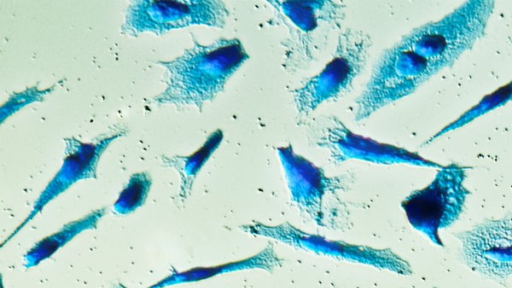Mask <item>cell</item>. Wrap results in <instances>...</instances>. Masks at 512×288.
I'll use <instances>...</instances> for the list:
<instances>
[{
  "label": "cell",
  "instance_id": "6da1fadb",
  "mask_svg": "<svg viewBox=\"0 0 512 288\" xmlns=\"http://www.w3.org/2000/svg\"><path fill=\"white\" fill-rule=\"evenodd\" d=\"M249 59L238 38H219L190 48L170 60L157 62L167 73L164 89L152 101L158 105L194 106L199 111L220 94L229 79Z\"/></svg>",
  "mask_w": 512,
  "mask_h": 288
},
{
  "label": "cell",
  "instance_id": "7a4b0ae2",
  "mask_svg": "<svg viewBox=\"0 0 512 288\" xmlns=\"http://www.w3.org/2000/svg\"><path fill=\"white\" fill-rule=\"evenodd\" d=\"M291 202L317 226L346 230L350 224L348 204L341 195L349 189L350 177L328 175L323 168L298 154L291 144L277 148Z\"/></svg>",
  "mask_w": 512,
  "mask_h": 288
},
{
  "label": "cell",
  "instance_id": "3957f363",
  "mask_svg": "<svg viewBox=\"0 0 512 288\" xmlns=\"http://www.w3.org/2000/svg\"><path fill=\"white\" fill-rule=\"evenodd\" d=\"M468 167L456 162L443 165L426 186L401 201V208L413 229L433 244L444 247L440 230L450 227L461 216L470 195L465 185Z\"/></svg>",
  "mask_w": 512,
  "mask_h": 288
},
{
  "label": "cell",
  "instance_id": "277c9868",
  "mask_svg": "<svg viewBox=\"0 0 512 288\" xmlns=\"http://www.w3.org/2000/svg\"><path fill=\"white\" fill-rule=\"evenodd\" d=\"M372 45L370 35L360 29L340 31L330 60L292 91L297 115L306 117L323 103L344 95L365 68Z\"/></svg>",
  "mask_w": 512,
  "mask_h": 288
},
{
  "label": "cell",
  "instance_id": "5b68a950",
  "mask_svg": "<svg viewBox=\"0 0 512 288\" xmlns=\"http://www.w3.org/2000/svg\"><path fill=\"white\" fill-rule=\"evenodd\" d=\"M288 30L284 63L296 69L315 59L329 34L340 28L346 15L343 3L330 0L268 1Z\"/></svg>",
  "mask_w": 512,
  "mask_h": 288
},
{
  "label": "cell",
  "instance_id": "8992f818",
  "mask_svg": "<svg viewBox=\"0 0 512 288\" xmlns=\"http://www.w3.org/2000/svg\"><path fill=\"white\" fill-rule=\"evenodd\" d=\"M239 228L246 234L272 239L318 256L367 265L402 276L413 274L410 263L390 248H375L343 240L329 239L323 235L302 230L288 222L268 225L254 221L241 225Z\"/></svg>",
  "mask_w": 512,
  "mask_h": 288
},
{
  "label": "cell",
  "instance_id": "52a82bcc",
  "mask_svg": "<svg viewBox=\"0 0 512 288\" xmlns=\"http://www.w3.org/2000/svg\"><path fill=\"white\" fill-rule=\"evenodd\" d=\"M229 17L226 4L218 0H136L126 8L121 33L164 34L189 26L223 28Z\"/></svg>",
  "mask_w": 512,
  "mask_h": 288
},
{
  "label": "cell",
  "instance_id": "ba28073f",
  "mask_svg": "<svg viewBox=\"0 0 512 288\" xmlns=\"http://www.w3.org/2000/svg\"><path fill=\"white\" fill-rule=\"evenodd\" d=\"M127 132L126 127H117L96 136L88 142L73 136L64 138V158L59 170L40 192L28 215L2 242L1 247L10 242L43 211L47 204L66 192L78 181L97 178V168L101 156L112 142L125 136Z\"/></svg>",
  "mask_w": 512,
  "mask_h": 288
},
{
  "label": "cell",
  "instance_id": "9c48e42d",
  "mask_svg": "<svg viewBox=\"0 0 512 288\" xmlns=\"http://www.w3.org/2000/svg\"><path fill=\"white\" fill-rule=\"evenodd\" d=\"M454 236L471 271L500 284L512 276V214L485 219Z\"/></svg>",
  "mask_w": 512,
  "mask_h": 288
},
{
  "label": "cell",
  "instance_id": "30bf717a",
  "mask_svg": "<svg viewBox=\"0 0 512 288\" xmlns=\"http://www.w3.org/2000/svg\"><path fill=\"white\" fill-rule=\"evenodd\" d=\"M314 143L316 147L327 151L334 163L359 160L383 165L407 164L437 169L443 166L417 152L355 133L334 116L327 118L324 126L319 128Z\"/></svg>",
  "mask_w": 512,
  "mask_h": 288
},
{
  "label": "cell",
  "instance_id": "8fae6325",
  "mask_svg": "<svg viewBox=\"0 0 512 288\" xmlns=\"http://www.w3.org/2000/svg\"><path fill=\"white\" fill-rule=\"evenodd\" d=\"M285 260L274 249L272 242L258 253L247 258L229 261L211 266H196L182 271H173L157 282L145 288H166L173 285L195 283L231 272L260 269L272 273L282 267Z\"/></svg>",
  "mask_w": 512,
  "mask_h": 288
},
{
  "label": "cell",
  "instance_id": "7c38bea8",
  "mask_svg": "<svg viewBox=\"0 0 512 288\" xmlns=\"http://www.w3.org/2000/svg\"><path fill=\"white\" fill-rule=\"evenodd\" d=\"M105 214L106 207L94 209L81 218L64 224L56 232L43 237L23 255V266L26 269L33 268L51 258L82 232L95 229Z\"/></svg>",
  "mask_w": 512,
  "mask_h": 288
},
{
  "label": "cell",
  "instance_id": "4fadbf2b",
  "mask_svg": "<svg viewBox=\"0 0 512 288\" xmlns=\"http://www.w3.org/2000/svg\"><path fill=\"white\" fill-rule=\"evenodd\" d=\"M224 138L223 131L216 129L209 134L204 143L190 155H161L164 167L176 170L180 176V199L186 200L191 194L196 177L219 148Z\"/></svg>",
  "mask_w": 512,
  "mask_h": 288
},
{
  "label": "cell",
  "instance_id": "5bb4252c",
  "mask_svg": "<svg viewBox=\"0 0 512 288\" xmlns=\"http://www.w3.org/2000/svg\"><path fill=\"white\" fill-rule=\"evenodd\" d=\"M510 101H512V79L496 88L494 91L484 95L477 103L430 136L422 146L431 144L440 137L470 124L485 114L506 105Z\"/></svg>",
  "mask_w": 512,
  "mask_h": 288
},
{
  "label": "cell",
  "instance_id": "9a60e30c",
  "mask_svg": "<svg viewBox=\"0 0 512 288\" xmlns=\"http://www.w3.org/2000/svg\"><path fill=\"white\" fill-rule=\"evenodd\" d=\"M152 187V178L145 172L133 173L120 191L113 204L117 215H129L142 207L147 200Z\"/></svg>",
  "mask_w": 512,
  "mask_h": 288
},
{
  "label": "cell",
  "instance_id": "2e32d148",
  "mask_svg": "<svg viewBox=\"0 0 512 288\" xmlns=\"http://www.w3.org/2000/svg\"><path fill=\"white\" fill-rule=\"evenodd\" d=\"M52 90V87L45 89L30 87L24 91L14 93L1 107V123L22 107L33 102L42 101Z\"/></svg>",
  "mask_w": 512,
  "mask_h": 288
},
{
  "label": "cell",
  "instance_id": "e0dca14e",
  "mask_svg": "<svg viewBox=\"0 0 512 288\" xmlns=\"http://www.w3.org/2000/svg\"><path fill=\"white\" fill-rule=\"evenodd\" d=\"M118 288H127V287H124L123 285H118Z\"/></svg>",
  "mask_w": 512,
  "mask_h": 288
},
{
  "label": "cell",
  "instance_id": "ac0fdd59",
  "mask_svg": "<svg viewBox=\"0 0 512 288\" xmlns=\"http://www.w3.org/2000/svg\"><path fill=\"white\" fill-rule=\"evenodd\" d=\"M1 288H5L3 282H1Z\"/></svg>",
  "mask_w": 512,
  "mask_h": 288
},
{
  "label": "cell",
  "instance_id": "d6986e66",
  "mask_svg": "<svg viewBox=\"0 0 512 288\" xmlns=\"http://www.w3.org/2000/svg\"><path fill=\"white\" fill-rule=\"evenodd\" d=\"M435 288H437V287H435Z\"/></svg>",
  "mask_w": 512,
  "mask_h": 288
}]
</instances>
